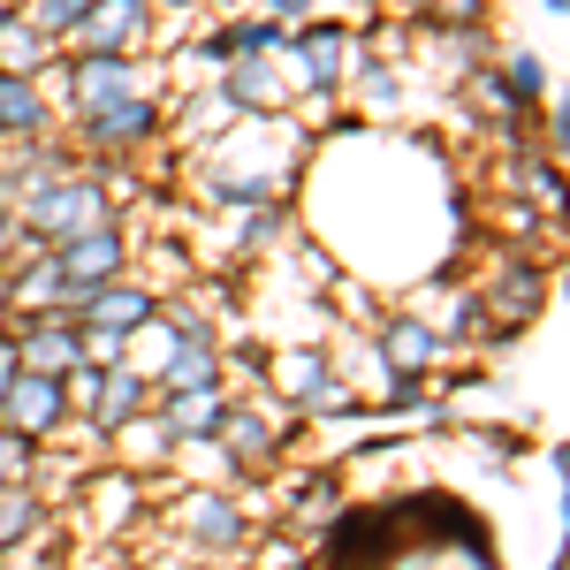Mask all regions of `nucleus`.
Returning <instances> with one entry per match:
<instances>
[{
    "mask_svg": "<svg viewBox=\"0 0 570 570\" xmlns=\"http://www.w3.org/2000/svg\"><path fill=\"white\" fill-rule=\"evenodd\" d=\"M130 85H137V69L122 61V53H91L85 69H77V107H115V99H130Z\"/></svg>",
    "mask_w": 570,
    "mask_h": 570,
    "instance_id": "10",
    "label": "nucleus"
},
{
    "mask_svg": "<svg viewBox=\"0 0 570 570\" xmlns=\"http://www.w3.org/2000/svg\"><path fill=\"white\" fill-rule=\"evenodd\" d=\"M61 297H69V274H61V259H31V274H23V282H16V305H61Z\"/></svg>",
    "mask_w": 570,
    "mask_h": 570,
    "instance_id": "21",
    "label": "nucleus"
},
{
    "mask_svg": "<svg viewBox=\"0 0 570 570\" xmlns=\"http://www.w3.org/2000/svg\"><path fill=\"white\" fill-rule=\"evenodd\" d=\"M0 198H8V176H0Z\"/></svg>",
    "mask_w": 570,
    "mask_h": 570,
    "instance_id": "28",
    "label": "nucleus"
},
{
    "mask_svg": "<svg viewBox=\"0 0 570 570\" xmlns=\"http://www.w3.org/2000/svg\"><path fill=\"white\" fill-rule=\"evenodd\" d=\"M220 411H228V403H220L214 389H176L168 395V434L176 441H206L220 426Z\"/></svg>",
    "mask_w": 570,
    "mask_h": 570,
    "instance_id": "14",
    "label": "nucleus"
},
{
    "mask_svg": "<svg viewBox=\"0 0 570 570\" xmlns=\"http://www.w3.org/2000/svg\"><path fill=\"white\" fill-rule=\"evenodd\" d=\"M540 91H548V69H540L532 53H518V61H510V99H518V107H532Z\"/></svg>",
    "mask_w": 570,
    "mask_h": 570,
    "instance_id": "23",
    "label": "nucleus"
},
{
    "mask_svg": "<svg viewBox=\"0 0 570 570\" xmlns=\"http://www.w3.org/2000/svg\"><path fill=\"white\" fill-rule=\"evenodd\" d=\"M274 381H282L289 395H312L320 381H327V357H320V351H289V357H274Z\"/></svg>",
    "mask_w": 570,
    "mask_h": 570,
    "instance_id": "22",
    "label": "nucleus"
},
{
    "mask_svg": "<svg viewBox=\"0 0 570 570\" xmlns=\"http://www.w3.org/2000/svg\"><path fill=\"white\" fill-rule=\"evenodd\" d=\"M16 381V343H0V389Z\"/></svg>",
    "mask_w": 570,
    "mask_h": 570,
    "instance_id": "26",
    "label": "nucleus"
},
{
    "mask_svg": "<svg viewBox=\"0 0 570 570\" xmlns=\"http://www.w3.org/2000/svg\"><path fill=\"white\" fill-rule=\"evenodd\" d=\"M61 411H69V389L53 381V373H31V365H16V381L0 389V426H16V434H53L61 426Z\"/></svg>",
    "mask_w": 570,
    "mask_h": 570,
    "instance_id": "2",
    "label": "nucleus"
},
{
    "mask_svg": "<svg viewBox=\"0 0 570 570\" xmlns=\"http://www.w3.org/2000/svg\"><path fill=\"white\" fill-rule=\"evenodd\" d=\"M389 365L395 373L434 365V327H426V320H389Z\"/></svg>",
    "mask_w": 570,
    "mask_h": 570,
    "instance_id": "19",
    "label": "nucleus"
},
{
    "mask_svg": "<svg viewBox=\"0 0 570 570\" xmlns=\"http://www.w3.org/2000/svg\"><path fill=\"white\" fill-rule=\"evenodd\" d=\"M153 122H160V115H153L145 99H115V107H91V115H85V130H91V145H99V153L153 137Z\"/></svg>",
    "mask_w": 570,
    "mask_h": 570,
    "instance_id": "7",
    "label": "nucleus"
},
{
    "mask_svg": "<svg viewBox=\"0 0 570 570\" xmlns=\"http://www.w3.org/2000/svg\"><path fill=\"white\" fill-rule=\"evenodd\" d=\"M137 411H145V381H137V373L115 365V373H99V381H91V426H99V434H115V426L137 419Z\"/></svg>",
    "mask_w": 570,
    "mask_h": 570,
    "instance_id": "8",
    "label": "nucleus"
},
{
    "mask_svg": "<svg viewBox=\"0 0 570 570\" xmlns=\"http://www.w3.org/2000/svg\"><path fill=\"white\" fill-rule=\"evenodd\" d=\"M39 518H46V502L31 494V487L0 480V548H16L23 532H39Z\"/></svg>",
    "mask_w": 570,
    "mask_h": 570,
    "instance_id": "18",
    "label": "nucleus"
},
{
    "mask_svg": "<svg viewBox=\"0 0 570 570\" xmlns=\"http://www.w3.org/2000/svg\"><path fill=\"white\" fill-rule=\"evenodd\" d=\"M115 266H122V236L99 220V228H77V236H61V274L69 282H115Z\"/></svg>",
    "mask_w": 570,
    "mask_h": 570,
    "instance_id": "4",
    "label": "nucleus"
},
{
    "mask_svg": "<svg viewBox=\"0 0 570 570\" xmlns=\"http://www.w3.org/2000/svg\"><path fill=\"white\" fill-rule=\"evenodd\" d=\"M183 525L198 532L206 548H236V540H244V510L220 502V494H190V502H183Z\"/></svg>",
    "mask_w": 570,
    "mask_h": 570,
    "instance_id": "13",
    "label": "nucleus"
},
{
    "mask_svg": "<svg viewBox=\"0 0 570 570\" xmlns=\"http://www.w3.org/2000/svg\"><path fill=\"white\" fill-rule=\"evenodd\" d=\"M214 373H220L214 343H206V335H176V351H168V365H160V389H168V395H176V389H220Z\"/></svg>",
    "mask_w": 570,
    "mask_h": 570,
    "instance_id": "11",
    "label": "nucleus"
},
{
    "mask_svg": "<svg viewBox=\"0 0 570 570\" xmlns=\"http://www.w3.org/2000/svg\"><path fill=\"white\" fill-rule=\"evenodd\" d=\"M85 327H107V335H137V327H145V320H153V297H145V289H115V282H91L85 289Z\"/></svg>",
    "mask_w": 570,
    "mask_h": 570,
    "instance_id": "6",
    "label": "nucleus"
},
{
    "mask_svg": "<svg viewBox=\"0 0 570 570\" xmlns=\"http://www.w3.org/2000/svg\"><path fill=\"white\" fill-rule=\"evenodd\" d=\"M23 464H31V441L16 426H0V480H23Z\"/></svg>",
    "mask_w": 570,
    "mask_h": 570,
    "instance_id": "25",
    "label": "nucleus"
},
{
    "mask_svg": "<svg viewBox=\"0 0 570 570\" xmlns=\"http://www.w3.org/2000/svg\"><path fill=\"white\" fill-rule=\"evenodd\" d=\"M23 206H31V228L39 236H77V228H99L107 220V190L99 183H53L39 168L31 190H23Z\"/></svg>",
    "mask_w": 570,
    "mask_h": 570,
    "instance_id": "1",
    "label": "nucleus"
},
{
    "mask_svg": "<svg viewBox=\"0 0 570 570\" xmlns=\"http://www.w3.org/2000/svg\"><path fill=\"white\" fill-rule=\"evenodd\" d=\"M214 434L228 441V456H236V464H266V456H274V434H266L259 411H220Z\"/></svg>",
    "mask_w": 570,
    "mask_h": 570,
    "instance_id": "16",
    "label": "nucleus"
},
{
    "mask_svg": "<svg viewBox=\"0 0 570 570\" xmlns=\"http://www.w3.org/2000/svg\"><path fill=\"white\" fill-rule=\"evenodd\" d=\"M532 305H540V266H510V282L494 297V327H525Z\"/></svg>",
    "mask_w": 570,
    "mask_h": 570,
    "instance_id": "20",
    "label": "nucleus"
},
{
    "mask_svg": "<svg viewBox=\"0 0 570 570\" xmlns=\"http://www.w3.org/2000/svg\"><path fill=\"white\" fill-rule=\"evenodd\" d=\"M85 53H122L145 39V0H85V16L69 23Z\"/></svg>",
    "mask_w": 570,
    "mask_h": 570,
    "instance_id": "3",
    "label": "nucleus"
},
{
    "mask_svg": "<svg viewBox=\"0 0 570 570\" xmlns=\"http://www.w3.org/2000/svg\"><path fill=\"white\" fill-rule=\"evenodd\" d=\"M419 16H434L449 31H464V23H480V0H419Z\"/></svg>",
    "mask_w": 570,
    "mask_h": 570,
    "instance_id": "24",
    "label": "nucleus"
},
{
    "mask_svg": "<svg viewBox=\"0 0 570 570\" xmlns=\"http://www.w3.org/2000/svg\"><path fill=\"white\" fill-rule=\"evenodd\" d=\"M274 8H282V16H305V8H312V0H274Z\"/></svg>",
    "mask_w": 570,
    "mask_h": 570,
    "instance_id": "27",
    "label": "nucleus"
},
{
    "mask_svg": "<svg viewBox=\"0 0 570 570\" xmlns=\"http://www.w3.org/2000/svg\"><path fill=\"white\" fill-rule=\"evenodd\" d=\"M46 122V99H39V85H31V77H8V69H0V130H39Z\"/></svg>",
    "mask_w": 570,
    "mask_h": 570,
    "instance_id": "17",
    "label": "nucleus"
},
{
    "mask_svg": "<svg viewBox=\"0 0 570 570\" xmlns=\"http://www.w3.org/2000/svg\"><path fill=\"white\" fill-rule=\"evenodd\" d=\"M39 61H46V31L31 16H0V69L8 77H39Z\"/></svg>",
    "mask_w": 570,
    "mask_h": 570,
    "instance_id": "15",
    "label": "nucleus"
},
{
    "mask_svg": "<svg viewBox=\"0 0 570 570\" xmlns=\"http://www.w3.org/2000/svg\"><path fill=\"white\" fill-rule=\"evenodd\" d=\"M77 357H85V327H31L16 343V365H31V373H69Z\"/></svg>",
    "mask_w": 570,
    "mask_h": 570,
    "instance_id": "9",
    "label": "nucleus"
},
{
    "mask_svg": "<svg viewBox=\"0 0 570 570\" xmlns=\"http://www.w3.org/2000/svg\"><path fill=\"white\" fill-rule=\"evenodd\" d=\"M289 61H297V69H305V85H343V31H335V23H320V31H305V39L289 46Z\"/></svg>",
    "mask_w": 570,
    "mask_h": 570,
    "instance_id": "12",
    "label": "nucleus"
},
{
    "mask_svg": "<svg viewBox=\"0 0 570 570\" xmlns=\"http://www.w3.org/2000/svg\"><path fill=\"white\" fill-rule=\"evenodd\" d=\"M228 107L274 115V107H289V77H282L266 53H236V69H228Z\"/></svg>",
    "mask_w": 570,
    "mask_h": 570,
    "instance_id": "5",
    "label": "nucleus"
}]
</instances>
